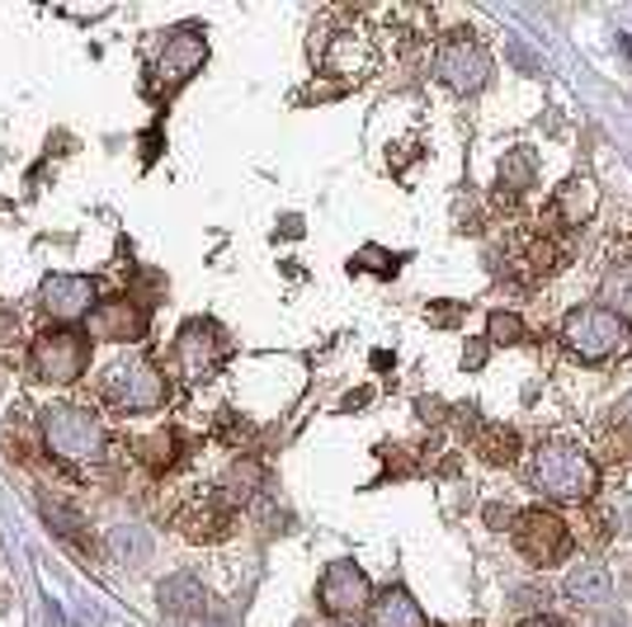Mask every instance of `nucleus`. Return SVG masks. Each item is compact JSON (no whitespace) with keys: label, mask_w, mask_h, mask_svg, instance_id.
<instances>
[{"label":"nucleus","mask_w":632,"mask_h":627,"mask_svg":"<svg viewBox=\"0 0 632 627\" xmlns=\"http://www.w3.org/2000/svg\"><path fill=\"white\" fill-rule=\"evenodd\" d=\"M529 486L552 500H566V505H580V500H590L599 491V467L590 453H580L572 444H548L533 453Z\"/></svg>","instance_id":"f257e3e1"},{"label":"nucleus","mask_w":632,"mask_h":627,"mask_svg":"<svg viewBox=\"0 0 632 627\" xmlns=\"http://www.w3.org/2000/svg\"><path fill=\"white\" fill-rule=\"evenodd\" d=\"M562 344L586 364H609L632 350V326L609 307H576L562 321Z\"/></svg>","instance_id":"f03ea898"},{"label":"nucleus","mask_w":632,"mask_h":627,"mask_svg":"<svg viewBox=\"0 0 632 627\" xmlns=\"http://www.w3.org/2000/svg\"><path fill=\"white\" fill-rule=\"evenodd\" d=\"M100 397L114 406V411H128V415L161 411V406L170 401V383L151 358H123V364H114L100 378Z\"/></svg>","instance_id":"7ed1b4c3"},{"label":"nucleus","mask_w":632,"mask_h":627,"mask_svg":"<svg viewBox=\"0 0 632 627\" xmlns=\"http://www.w3.org/2000/svg\"><path fill=\"white\" fill-rule=\"evenodd\" d=\"M43 438L61 463H100L104 458V425L86 406H47L43 411Z\"/></svg>","instance_id":"20e7f679"},{"label":"nucleus","mask_w":632,"mask_h":627,"mask_svg":"<svg viewBox=\"0 0 632 627\" xmlns=\"http://www.w3.org/2000/svg\"><path fill=\"white\" fill-rule=\"evenodd\" d=\"M29 368L38 373L43 383H81L86 368H90V335L86 331H71V326H53L34 340L29 350Z\"/></svg>","instance_id":"39448f33"},{"label":"nucleus","mask_w":632,"mask_h":627,"mask_svg":"<svg viewBox=\"0 0 632 627\" xmlns=\"http://www.w3.org/2000/svg\"><path fill=\"white\" fill-rule=\"evenodd\" d=\"M227 364V335L213 321H184L170 344V373L184 383H208Z\"/></svg>","instance_id":"423d86ee"},{"label":"nucleus","mask_w":632,"mask_h":627,"mask_svg":"<svg viewBox=\"0 0 632 627\" xmlns=\"http://www.w3.org/2000/svg\"><path fill=\"white\" fill-rule=\"evenodd\" d=\"M435 76L453 95H477V90L492 81V53L472 34H449L435 53Z\"/></svg>","instance_id":"0eeeda50"},{"label":"nucleus","mask_w":632,"mask_h":627,"mask_svg":"<svg viewBox=\"0 0 632 627\" xmlns=\"http://www.w3.org/2000/svg\"><path fill=\"white\" fill-rule=\"evenodd\" d=\"M515 547L533 567H557V561L572 557V528L552 510H524L515 514Z\"/></svg>","instance_id":"6e6552de"},{"label":"nucleus","mask_w":632,"mask_h":627,"mask_svg":"<svg viewBox=\"0 0 632 627\" xmlns=\"http://www.w3.org/2000/svg\"><path fill=\"white\" fill-rule=\"evenodd\" d=\"M316 604L321 614L330 618H354L373 604V585H369V571L354 567V561H330L321 585H316Z\"/></svg>","instance_id":"1a4fd4ad"},{"label":"nucleus","mask_w":632,"mask_h":627,"mask_svg":"<svg viewBox=\"0 0 632 627\" xmlns=\"http://www.w3.org/2000/svg\"><path fill=\"white\" fill-rule=\"evenodd\" d=\"M208 61V38L199 34V29H176V34H166L161 43V57H156V90H180L184 81H194L199 67Z\"/></svg>","instance_id":"9d476101"},{"label":"nucleus","mask_w":632,"mask_h":627,"mask_svg":"<svg viewBox=\"0 0 632 627\" xmlns=\"http://www.w3.org/2000/svg\"><path fill=\"white\" fill-rule=\"evenodd\" d=\"M100 303V288H94L90 274H47L38 284V307L43 317L53 321H76V317H90V307Z\"/></svg>","instance_id":"9b49d317"},{"label":"nucleus","mask_w":632,"mask_h":627,"mask_svg":"<svg viewBox=\"0 0 632 627\" xmlns=\"http://www.w3.org/2000/svg\"><path fill=\"white\" fill-rule=\"evenodd\" d=\"M86 335L94 340H142L147 335V307L137 303V297H104V303H94L90 307V317H86Z\"/></svg>","instance_id":"f8f14e48"},{"label":"nucleus","mask_w":632,"mask_h":627,"mask_svg":"<svg viewBox=\"0 0 632 627\" xmlns=\"http://www.w3.org/2000/svg\"><path fill=\"white\" fill-rule=\"evenodd\" d=\"M176 524H180V533H184L189 543H223L227 533H232V524H236V514H232V500L227 495L208 491V495L189 500Z\"/></svg>","instance_id":"ddd939ff"},{"label":"nucleus","mask_w":632,"mask_h":627,"mask_svg":"<svg viewBox=\"0 0 632 627\" xmlns=\"http://www.w3.org/2000/svg\"><path fill=\"white\" fill-rule=\"evenodd\" d=\"M373 61H377V53H373V43L363 34H336V38H330V48H326V71L340 76L345 86L363 81V76L373 71Z\"/></svg>","instance_id":"4468645a"},{"label":"nucleus","mask_w":632,"mask_h":627,"mask_svg":"<svg viewBox=\"0 0 632 627\" xmlns=\"http://www.w3.org/2000/svg\"><path fill=\"white\" fill-rule=\"evenodd\" d=\"M156 600H161V614L176 618V623H189V618H203V614H208V590H203L199 575H189V571L161 580Z\"/></svg>","instance_id":"2eb2a0df"},{"label":"nucleus","mask_w":632,"mask_h":627,"mask_svg":"<svg viewBox=\"0 0 632 627\" xmlns=\"http://www.w3.org/2000/svg\"><path fill=\"white\" fill-rule=\"evenodd\" d=\"M369 627H430V618H425V608L410 600V590L387 585L383 594H373Z\"/></svg>","instance_id":"dca6fc26"},{"label":"nucleus","mask_w":632,"mask_h":627,"mask_svg":"<svg viewBox=\"0 0 632 627\" xmlns=\"http://www.w3.org/2000/svg\"><path fill=\"white\" fill-rule=\"evenodd\" d=\"M599 208V190H595V180L590 175H572L562 184V190H552V217L566 227H580V223H590Z\"/></svg>","instance_id":"f3484780"},{"label":"nucleus","mask_w":632,"mask_h":627,"mask_svg":"<svg viewBox=\"0 0 632 627\" xmlns=\"http://www.w3.org/2000/svg\"><path fill=\"white\" fill-rule=\"evenodd\" d=\"M566 600L580 604V608H605L609 604V594H613V580L609 571L599 567V561H580V567L566 571Z\"/></svg>","instance_id":"a211bd4d"},{"label":"nucleus","mask_w":632,"mask_h":627,"mask_svg":"<svg viewBox=\"0 0 632 627\" xmlns=\"http://www.w3.org/2000/svg\"><path fill=\"white\" fill-rule=\"evenodd\" d=\"M496 184H500V198H519L539 184V161H533L529 147H515L500 156V170H496Z\"/></svg>","instance_id":"6ab92c4d"},{"label":"nucleus","mask_w":632,"mask_h":627,"mask_svg":"<svg viewBox=\"0 0 632 627\" xmlns=\"http://www.w3.org/2000/svg\"><path fill=\"white\" fill-rule=\"evenodd\" d=\"M223 495L227 500H260L264 495V467L256 458H236L223 477Z\"/></svg>","instance_id":"aec40b11"},{"label":"nucleus","mask_w":632,"mask_h":627,"mask_svg":"<svg viewBox=\"0 0 632 627\" xmlns=\"http://www.w3.org/2000/svg\"><path fill=\"white\" fill-rule=\"evenodd\" d=\"M477 453L486 463H515L519 458V434L505 425H482L477 430Z\"/></svg>","instance_id":"412c9836"},{"label":"nucleus","mask_w":632,"mask_h":627,"mask_svg":"<svg viewBox=\"0 0 632 627\" xmlns=\"http://www.w3.org/2000/svg\"><path fill=\"white\" fill-rule=\"evenodd\" d=\"M605 303H613L609 311H619V317L632 326V260L613 264V270L605 274Z\"/></svg>","instance_id":"4be33fe9"},{"label":"nucleus","mask_w":632,"mask_h":627,"mask_svg":"<svg viewBox=\"0 0 632 627\" xmlns=\"http://www.w3.org/2000/svg\"><path fill=\"white\" fill-rule=\"evenodd\" d=\"M524 317L519 311H505L496 307L492 317H486V344H524Z\"/></svg>","instance_id":"5701e85b"},{"label":"nucleus","mask_w":632,"mask_h":627,"mask_svg":"<svg viewBox=\"0 0 632 627\" xmlns=\"http://www.w3.org/2000/svg\"><path fill=\"white\" fill-rule=\"evenodd\" d=\"M142 458H147L151 467H170V463L180 458V434L176 430H161V434L142 438Z\"/></svg>","instance_id":"b1692460"},{"label":"nucleus","mask_w":632,"mask_h":627,"mask_svg":"<svg viewBox=\"0 0 632 627\" xmlns=\"http://www.w3.org/2000/svg\"><path fill=\"white\" fill-rule=\"evenodd\" d=\"M599 444H605L609 458H632V425L619 415V425H605V434H599Z\"/></svg>","instance_id":"393cba45"},{"label":"nucleus","mask_w":632,"mask_h":627,"mask_svg":"<svg viewBox=\"0 0 632 627\" xmlns=\"http://www.w3.org/2000/svg\"><path fill=\"white\" fill-rule=\"evenodd\" d=\"M114 552L142 561V557H147V538H142L137 528H119V533H114Z\"/></svg>","instance_id":"a878e982"},{"label":"nucleus","mask_w":632,"mask_h":627,"mask_svg":"<svg viewBox=\"0 0 632 627\" xmlns=\"http://www.w3.org/2000/svg\"><path fill=\"white\" fill-rule=\"evenodd\" d=\"M359 264H369V270H377V274H397V255H387V250H377V246H363Z\"/></svg>","instance_id":"bb28decb"},{"label":"nucleus","mask_w":632,"mask_h":627,"mask_svg":"<svg viewBox=\"0 0 632 627\" xmlns=\"http://www.w3.org/2000/svg\"><path fill=\"white\" fill-rule=\"evenodd\" d=\"M217 434H223L227 444H241V438H246V420L236 415V411H223V415H217Z\"/></svg>","instance_id":"cd10ccee"},{"label":"nucleus","mask_w":632,"mask_h":627,"mask_svg":"<svg viewBox=\"0 0 632 627\" xmlns=\"http://www.w3.org/2000/svg\"><path fill=\"white\" fill-rule=\"evenodd\" d=\"M416 411H420V420H425V425H439V420H444V401H435V397H420V401H416Z\"/></svg>","instance_id":"c85d7f7f"},{"label":"nucleus","mask_w":632,"mask_h":627,"mask_svg":"<svg viewBox=\"0 0 632 627\" xmlns=\"http://www.w3.org/2000/svg\"><path fill=\"white\" fill-rule=\"evenodd\" d=\"M14 340H20V317L0 307V344H14Z\"/></svg>","instance_id":"c756f323"},{"label":"nucleus","mask_w":632,"mask_h":627,"mask_svg":"<svg viewBox=\"0 0 632 627\" xmlns=\"http://www.w3.org/2000/svg\"><path fill=\"white\" fill-rule=\"evenodd\" d=\"M458 317H463V303H444V307H430V321H435V326H453Z\"/></svg>","instance_id":"7c9ffc66"},{"label":"nucleus","mask_w":632,"mask_h":627,"mask_svg":"<svg viewBox=\"0 0 632 627\" xmlns=\"http://www.w3.org/2000/svg\"><path fill=\"white\" fill-rule=\"evenodd\" d=\"M482 364H486V340H472L467 350H463V368H472V373H477Z\"/></svg>","instance_id":"2f4dec72"},{"label":"nucleus","mask_w":632,"mask_h":627,"mask_svg":"<svg viewBox=\"0 0 632 627\" xmlns=\"http://www.w3.org/2000/svg\"><path fill=\"white\" fill-rule=\"evenodd\" d=\"M486 524H492V528H510L515 524V510L510 505H492V510H486Z\"/></svg>","instance_id":"473e14b6"},{"label":"nucleus","mask_w":632,"mask_h":627,"mask_svg":"<svg viewBox=\"0 0 632 627\" xmlns=\"http://www.w3.org/2000/svg\"><path fill=\"white\" fill-rule=\"evenodd\" d=\"M336 95H345V86H307L303 90V100H336Z\"/></svg>","instance_id":"72a5a7b5"},{"label":"nucleus","mask_w":632,"mask_h":627,"mask_svg":"<svg viewBox=\"0 0 632 627\" xmlns=\"http://www.w3.org/2000/svg\"><path fill=\"white\" fill-rule=\"evenodd\" d=\"M369 401H373V391L359 387V391H350V397H345V411H359V406H369Z\"/></svg>","instance_id":"f704fd0d"},{"label":"nucleus","mask_w":632,"mask_h":627,"mask_svg":"<svg viewBox=\"0 0 632 627\" xmlns=\"http://www.w3.org/2000/svg\"><path fill=\"white\" fill-rule=\"evenodd\" d=\"M510 57H515V61H519V67H524V71H539V61H533L524 48H519V43H510Z\"/></svg>","instance_id":"c9c22d12"},{"label":"nucleus","mask_w":632,"mask_h":627,"mask_svg":"<svg viewBox=\"0 0 632 627\" xmlns=\"http://www.w3.org/2000/svg\"><path fill=\"white\" fill-rule=\"evenodd\" d=\"M283 237H303V217H283Z\"/></svg>","instance_id":"e433bc0d"},{"label":"nucleus","mask_w":632,"mask_h":627,"mask_svg":"<svg viewBox=\"0 0 632 627\" xmlns=\"http://www.w3.org/2000/svg\"><path fill=\"white\" fill-rule=\"evenodd\" d=\"M519 627H562L557 618H529V623H519Z\"/></svg>","instance_id":"4c0bfd02"}]
</instances>
